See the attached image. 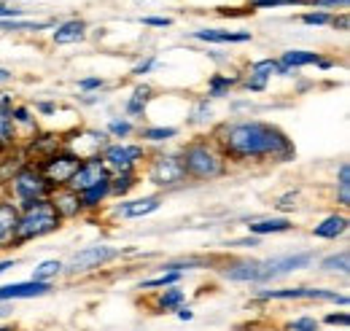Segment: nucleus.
Masks as SVG:
<instances>
[{"label":"nucleus","mask_w":350,"mask_h":331,"mask_svg":"<svg viewBox=\"0 0 350 331\" xmlns=\"http://www.w3.org/2000/svg\"><path fill=\"white\" fill-rule=\"evenodd\" d=\"M216 146L229 162H291L297 157L294 143L283 129L267 122H232L216 132Z\"/></svg>","instance_id":"1"},{"label":"nucleus","mask_w":350,"mask_h":331,"mask_svg":"<svg viewBox=\"0 0 350 331\" xmlns=\"http://www.w3.org/2000/svg\"><path fill=\"white\" fill-rule=\"evenodd\" d=\"M180 162L186 170V178L191 181H216L229 170V162L224 159L216 140H205V137L186 143V148L180 151Z\"/></svg>","instance_id":"2"},{"label":"nucleus","mask_w":350,"mask_h":331,"mask_svg":"<svg viewBox=\"0 0 350 331\" xmlns=\"http://www.w3.org/2000/svg\"><path fill=\"white\" fill-rule=\"evenodd\" d=\"M62 226V218L51 207L49 200H36L33 205L19 207V221H16V246H25L30 240H41L46 235L57 232Z\"/></svg>","instance_id":"3"},{"label":"nucleus","mask_w":350,"mask_h":331,"mask_svg":"<svg viewBox=\"0 0 350 331\" xmlns=\"http://www.w3.org/2000/svg\"><path fill=\"white\" fill-rule=\"evenodd\" d=\"M8 191L14 197V205L27 207L33 205L36 200H46L51 194V186L46 183V178L38 172V167L33 165V162H27V165L19 167L14 172V178L8 181Z\"/></svg>","instance_id":"4"},{"label":"nucleus","mask_w":350,"mask_h":331,"mask_svg":"<svg viewBox=\"0 0 350 331\" xmlns=\"http://www.w3.org/2000/svg\"><path fill=\"white\" fill-rule=\"evenodd\" d=\"M79 165H81V159H79L76 154L65 151V148H59V151H54V154L44 157L41 162H36L38 172L44 175L46 183H49L51 189H62V186H68L70 178H73V172L79 170Z\"/></svg>","instance_id":"5"},{"label":"nucleus","mask_w":350,"mask_h":331,"mask_svg":"<svg viewBox=\"0 0 350 331\" xmlns=\"http://www.w3.org/2000/svg\"><path fill=\"white\" fill-rule=\"evenodd\" d=\"M315 261V250H302V253H286V256H275V259H267L259 261V278H256V286L264 283H272L283 275H291L297 269H305Z\"/></svg>","instance_id":"6"},{"label":"nucleus","mask_w":350,"mask_h":331,"mask_svg":"<svg viewBox=\"0 0 350 331\" xmlns=\"http://www.w3.org/2000/svg\"><path fill=\"white\" fill-rule=\"evenodd\" d=\"M256 299L262 302H297V299H307V302H337L342 307H348V296L337 293L332 289H310V286H294V289H262L256 293Z\"/></svg>","instance_id":"7"},{"label":"nucleus","mask_w":350,"mask_h":331,"mask_svg":"<svg viewBox=\"0 0 350 331\" xmlns=\"http://www.w3.org/2000/svg\"><path fill=\"white\" fill-rule=\"evenodd\" d=\"M146 175L159 189H178L180 183H186V170H183V162H180V154H159V157H154Z\"/></svg>","instance_id":"8"},{"label":"nucleus","mask_w":350,"mask_h":331,"mask_svg":"<svg viewBox=\"0 0 350 331\" xmlns=\"http://www.w3.org/2000/svg\"><path fill=\"white\" fill-rule=\"evenodd\" d=\"M116 256H122V250L119 248H111V246H89V248L79 250V253L65 264V269H62V272H68V275L94 272V269L105 267L108 261H113Z\"/></svg>","instance_id":"9"},{"label":"nucleus","mask_w":350,"mask_h":331,"mask_svg":"<svg viewBox=\"0 0 350 331\" xmlns=\"http://www.w3.org/2000/svg\"><path fill=\"white\" fill-rule=\"evenodd\" d=\"M100 159L111 172H124V170H135L146 159V151H143V146H135V143H108L103 148Z\"/></svg>","instance_id":"10"},{"label":"nucleus","mask_w":350,"mask_h":331,"mask_svg":"<svg viewBox=\"0 0 350 331\" xmlns=\"http://www.w3.org/2000/svg\"><path fill=\"white\" fill-rule=\"evenodd\" d=\"M111 178V170L103 165V159L100 157H92V159H81V165L79 170L73 172V178H70V189L73 191H87L92 186H97V183H103V181H108Z\"/></svg>","instance_id":"11"},{"label":"nucleus","mask_w":350,"mask_h":331,"mask_svg":"<svg viewBox=\"0 0 350 331\" xmlns=\"http://www.w3.org/2000/svg\"><path fill=\"white\" fill-rule=\"evenodd\" d=\"M278 65H280V76H288L291 70L305 68V65H321L323 70L334 68L332 59H323L318 51H305V49H288V51H283L280 59H278Z\"/></svg>","instance_id":"12"},{"label":"nucleus","mask_w":350,"mask_h":331,"mask_svg":"<svg viewBox=\"0 0 350 331\" xmlns=\"http://www.w3.org/2000/svg\"><path fill=\"white\" fill-rule=\"evenodd\" d=\"M51 207L57 210V215L65 221V218H76L84 213V205H81V197L79 191H73L70 186H62V189H51V194L46 197Z\"/></svg>","instance_id":"13"},{"label":"nucleus","mask_w":350,"mask_h":331,"mask_svg":"<svg viewBox=\"0 0 350 331\" xmlns=\"http://www.w3.org/2000/svg\"><path fill=\"white\" fill-rule=\"evenodd\" d=\"M16 221H19V207L8 200H0V250L16 246Z\"/></svg>","instance_id":"14"},{"label":"nucleus","mask_w":350,"mask_h":331,"mask_svg":"<svg viewBox=\"0 0 350 331\" xmlns=\"http://www.w3.org/2000/svg\"><path fill=\"white\" fill-rule=\"evenodd\" d=\"M51 289H54L51 283H38V280L8 283V286H0V302H14V299H36V296H46Z\"/></svg>","instance_id":"15"},{"label":"nucleus","mask_w":350,"mask_h":331,"mask_svg":"<svg viewBox=\"0 0 350 331\" xmlns=\"http://www.w3.org/2000/svg\"><path fill=\"white\" fill-rule=\"evenodd\" d=\"M162 207L159 197H140V200H127V202H119L113 207V215L116 218H146L151 213H157Z\"/></svg>","instance_id":"16"},{"label":"nucleus","mask_w":350,"mask_h":331,"mask_svg":"<svg viewBox=\"0 0 350 331\" xmlns=\"http://www.w3.org/2000/svg\"><path fill=\"white\" fill-rule=\"evenodd\" d=\"M11 108H14V103H11V97L8 94H0V154L3 151H11L14 146H16V124H14V119H11Z\"/></svg>","instance_id":"17"},{"label":"nucleus","mask_w":350,"mask_h":331,"mask_svg":"<svg viewBox=\"0 0 350 331\" xmlns=\"http://www.w3.org/2000/svg\"><path fill=\"white\" fill-rule=\"evenodd\" d=\"M275 73H280L278 59H259V62H254V65L248 68L245 89H248V92H264V89H267V81H269Z\"/></svg>","instance_id":"18"},{"label":"nucleus","mask_w":350,"mask_h":331,"mask_svg":"<svg viewBox=\"0 0 350 331\" xmlns=\"http://www.w3.org/2000/svg\"><path fill=\"white\" fill-rule=\"evenodd\" d=\"M191 38L205 43H248L254 36L248 30L237 33V30H219V27H205V30H194Z\"/></svg>","instance_id":"19"},{"label":"nucleus","mask_w":350,"mask_h":331,"mask_svg":"<svg viewBox=\"0 0 350 331\" xmlns=\"http://www.w3.org/2000/svg\"><path fill=\"white\" fill-rule=\"evenodd\" d=\"M345 232H348V215L345 213H332L321 224H315V229H312V235L318 240H337Z\"/></svg>","instance_id":"20"},{"label":"nucleus","mask_w":350,"mask_h":331,"mask_svg":"<svg viewBox=\"0 0 350 331\" xmlns=\"http://www.w3.org/2000/svg\"><path fill=\"white\" fill-rule=\"evenodd\" d=\"M221 275L232 283H254L256 286V278H259V261L248 259V261H234L229 264L226 269H221Z\"/></svg>","instance_id":"21"},{"label":"nucleus","mask_w":350,"mask_h":331,"mask_svg":"<svg viewBox=\"0 0 350 331\" xmlns=\"http://www.w3.org/2000/svg\"><path fill=\"white\" fill-rule=\"evenodd\" d=\"M51 38H54V43H59V46H68V43L84 41V38H87V25H84V22H79V19L62 22L59 27H54Z\"/></svg>","instance_id":"22"},{"label":"nucleus","mask_w":350,"mask_h":331,"mask_svg":"<svg viewBox=\"0 0 350 331\" xmlns=\"http://www.w3.org/2000/svg\"><path fill=\"white\" fill-rule=\"evenodd\" d=\"M151 97H154V89H151V86H146V83L135 86V89H132V94H130V100H127V105H124L127 116H130V119L143 116V114H146V108H148V103H151Z\"/></svg>","instance_id":"23"},{"label":"nucleus","mask_w":350,"mask_h":331,"mask_svg":"<svg viewBox=\"0 0 350 331\" xmlns=\"http://www.w3.org/2000/svg\"><path fill=\"white\" fill-rule=\"evenodd\" d=\"M294 224L288 218H262V221H251L248 232L254 237H264V235H280V232H291Z\"/></svg>","instance_id":"24"},{"label":"nucleus","mask_w":350,"mask_h":331,"mask_svg":"<svg viewBox=\"0 0 350 331\" xmlns=\"http://www.w3.org/2000/svg\"><path fill=\"white\" fill-rule=\"evenodd\" d=\"M183 302H186V291L178 289V286H167L157 296V310L159 313H173L178 307H183Z\"/></svg>","instance_id":"25"},{"label":"nucleus","mask_w":350,"mask_h":331,"mask_svg":"<svg viewBox=\"0 0 350 331\" xmlns=\"http://www.w3.org/2000/svg\"><path fill=\"white\" fill-rule=\"evenodd\" d=\"M108 181H111V178H108ZM108 181H103V183H97V186H92V189H87V191L79 194L84 210H97V207L111 197V183H108Z\"/></svg>","instance_id":"26"},{"label":"nucleus","mask_w":350,"mask_h":331,"mask_svg":"<svg viewBox=\"0 0 350 331\" xmlns=\"http://www.w3.org/2000/svg\"><path fill=\"white\" fill-rule=\"evenodd\" d=\"M62 269H65V264L57 261V259L41 261V264L33 269V280H38V283H51V280H57V278L62 275Z\"/></svg>","instance_id":"27"},{"label":"nucleus","mask_w":350,"mask_h":331,"mask_svg":"<svg viewBox=\"0 0 350 331\" xmlns=\"http://www.w3.org/2000/svg\"><path fill=\"white\" fill-rule=\"evenodd\" d=\"M111 194H116V197H124L127 191H130L132 186L137 183V175H135V170H124V172H111Z\"/></svg>","instance_id":"28"},{"label":"nucleus","mask_w":350,"mask_h":331,"mask_svg":"<svg viewBox=\"0 0 350 331\" xmlns=\"http://www.w3.org/2000/svg\"><path fill=\"white\" fill-rule=\"evenodd\" d=\"M240 81L237 76H224V73H213L208 81V97H224L229 94V89Z\"/></svg>","instance_id":"29"},{"label":"nucleus","mask_w":350,"mask_h":331,"mask_svg":"<svg viewBox=\"0 0 350 331\" xmlns=\"http://www.w3.org/2000/svg\"><path fill=\"white\" fill-rule=\"evenodd\" d=\"M348 267H350V259H348V248L340 250V253H332L321 261V269L323 272H340V275H348Z\"/></svg>","instance_id":"30"},{"label":"nucleus","mask_w":350,"mask_h":331,"mask_svg":"<svg viewBox=\"0 0 350 331\" xmlns=\"http://www.w3.org/2000/svg\"><path fill=\"white\" fill-rule=\"evenodd\" d=\"M337 202L342 207H350V162L340 165V178H337Z\"/></svg>","instance_id":"31"},{"label":"nucleus","mask_w":350,"mask_h":331,"mask_svg":"<svg viewBox=\"0 0 350 331\" xmlns=\"http://www.w3.org/2000/svg\"><path fill=\"white\" fill-rule=\"evenodd\" d=\"M180 280V272H162L159 278H151V280H140L137 289L140 291H151V289H167V286H175Z\"/></svg>","instance_id":"32"},{"label":"nucleus","mask_w":350,"mask_h":331,"mask_svg":"<svg viewBox=\"0 0 350 331\" xmlns=\"http://www.w3.org/2000/svg\"><path fill=\"white\" fill-rule=\"evenodd\" d=\"M49 22H14V19H0V30H8V33H22V30H30V33H38L46 30Z\"/></svg>","instance_id":"33"},{"label":"nucleus","mask_w":350,"mask_h":331,"mask_svg":"<svg viewBox=\"0 0 350 331\" xmlns=\"http://www.w3.org/2000/svg\"><path fill=\"white\" fill-rule=\"evenodd\" d=\"M140 135H143V140L165 143V140H173L175 135H178V129H175V127H146Z\"/></svg>","instance_id":"34"},{"label":"nucleus","mask_w":350,"mask_h":331,"mask_svg":"<svg viewBox=\"0 0 350 331\" xmlns=\"http://www.w3.org/2000/svg\"><path fill=\"white\" fill-rule=\"evenodd\" d=\"M132 132H135V124H132L130 119H111V122H108V127H105V135L119 137V140L130 137Z\"/></svg>","instance_id":"35"},{"label":"nucleus","mask_w":350,"mask_h":331,"mask_svg":"<svg viewBox=\"0 0 350 331\" xmlns=\"http://www.w3.org/2000/svg\"><path fill=\"white\" fill-rule=\"evenodd\" d=\"M205 122H211V103H208V97L197 100L194 103V111L189 116V124H205Z\"/></svg>","instance_id":"36"},{"label":"nucleus","mask_w":350,"mask_h":331,"mask_svg":"<svg viewBox=\"0 0 350 331\" xmlns=\"http://www.w3.org/2000/svg\"><path fill=\"white\" fill-rule=\"evenodd\" d=\"M11 119H14V124H22V127H27V129H36V119H33V114H30L25 105H14V108H11Z\"/></svg>","instance_id":"37"},{"label":"nucleus","mask_w":350,"mask_h":331,"mask_svg":"<svg viewBox=\"0 0 350 331\" xmlns=\"http://www.w3.org/2000/svg\"><path fill=\"white\" fill-rule=\"evenodd\" d=\"M288 331H321V321L312 315H302V318L288 323Z\"/></svg>","instance_id":"38"},{"label":"nucleus","mask_w":350,"mask_h":331,"mask_svg":"<svg viewBox=\"0 0 350 331\" xmlns=\"http://www.w3.org/2000/svg\"><path fill=\"white\" fill-rule=\"evenodd\" d=\"M332 14H326V11H310V14H305L302 16V22L305 25H315V27H321V25H332Z\"/></svg>","instance_id":"39"},{"label":"nucleus","mask_w":350,"mask_h":331,"mask_svg":"<svg viewBox=\"0 0 350 331\" xmlns=\"http://www.w3.org/2000/svg\"><path fill=\"white\" fill-rule=\"evenodd\" d=\"M305 0H251V8H280V5H302Z\"/></svg>","instance_id":"40"},{"label":"nucleus","mask_w":350,"mask_h":331,"mask_svg":"<svg viewBox=\"0 0 350 331\" xmlns=\"http://www.w3.org/2000/svg\"><path fill=\"white\" fill-rule=\"evenodd\" d=\"M323 323H329V326H342V329H348L350 326V315L342 310V313H326L323 315Z\"/></svg>","instance_id":"41"},{"label":"nucleus","mask_w":350,"mask_h":331,"mask_svg":"<svg viewBox=\"0 0 350 331\" xmlns=\"http://www.w3.org/2000/svg\"><path fill=\"white\" fill-rule=\"evenodd\" d=\"M154 65H157V57H146V59H140V62L132 68V76H146Z\"/></svg>","instance_id":"42"},{"label":"nucleus","mask_w":350,"mask_h":331,"mask_svg":"<svg viewBox=\"0 0 350 331\" xmlns=\"http://www.w3.org/2000/svg\"><path fill=\"white\" fill-rule=\"evenodd\" d=\"M143 25L146 27H170L173 22L167 16H143Z\"/></svg>","instance_id":"43"},{"label":"nucleus","mask_w":350,"mask_h":331,"mask_svg":"<svg viewBox=\"0 0 350 331\" xmlns=\"http://www.w3.org/2000/svg\"><path fill=\"white\" fill-rule=\"evenodd\" d=\"M81 92H92V89H103V79H81L79 81Z\"/></svg>","instance_id":"44"},{"label":"nucleus","mask_w":350,"mask_h":331,"mask_svg":"<svg viewBox=\"0 0 350 331\" xmlns=\"http://www.w3.org/2000/svg\"><path fill=\"white\" fill-rule=\"evenodd\" d=\"M256 246H262L259 237H248V240H234L232 243V248H256Z\"/></svg>","instance_id":"45"},{"label":"nucleus","mask_w":350,"mask_h":331,"mask_svg":"<svg viewBox=\"0 0 350 331\" xmlns=\"http://www.w3.org/2000/svg\"><path fill=\"white\" fill-rule=\"evenodd\" d=\"M16 16H22V8H8L0 3V19H16Z\"/></svg>","instance_id":"46"},{"label":"nucleus","mask_w":350,"mask_h":331,"mask_svg":"<svg viewBox=\"0 0 350 331\" xmlns=\"http://www.w3.org/2000/svg\"><path fill=\"white\" fill-rule=\"evenodd\" d=\"M297 197H299L297 191H291V194H286V197H280V200H278V207H280V210H286V207L297 205Z\"/></svg>","instance_id":"47"},{"label":"nucleus","mask_w":350,"mask_h":331,"mask_svg":"<svg viewBox=\"0 0 350 331\" xmlns=\"http://www.w3.org/2000/svg\"><path fill=\"white\" fill-rule=\"evenodd\" d=\"M312 5L326 8V5H348V0H312Z\"/></svg>","instance_id":"48"},{"label":"nucleus","mask_w":350,"mask_h":331,"mask_svg":"<svg viewBox=\"0 0 350 331\" xmlns=\"http://www.w3.org/2000/svg\"><path fill=\"white\" fill-rule=\"evenodd\" d=\"M175 315H178V321H191V318H194V313H191L189 307H178Z\"/></svg>","instance_id":"49"},{"label":"nucleus","mask_w":350,"mask_h":331,"mask_svg":"<svg viewBox=\"0 0 350 331\" xmlns=\"http://www.w3.org/2000/svg\"><path fill=\"white\" fill-rule=\"evenodd\" d=\"M11 267H16V261H14V259H3V261H0V275H5Z\"/></svg>","instance_id":"50"},{"label":"nucleus","mask_w":350,"mask_h":331,"mask_svg":"<svg viewBox=\"0 0 350 331\" xmlns=\"http://www.w3.org/2000/svg\"><path fill=\"white\" fill-rule=\"evenodd\" d=\"M332 25H334V27H340V30H348V16H340V19L334 16V19H332Z\"/></svg>","instance_id":"51"},{"label":"nucleus","mask_w":350,"mask_h":331,"mask_svg":"<svg viewBox=\"0 0 350 331\" xmlns=\"http://www.w3.org/2000/svg\"><path fill=\"white\" fill-rule=\"evenodd\" d=\"M38 111H41V114H54L57 105H51V103H38Z\"/></svg>","instance_id":"52"},{"label":"nucleus","mask_w":350,"mask_h":331,"mask_svg":"<svg viewBox=\"0 0 350 331\" xmlns=\"http://www.w3.org/2000/svg\"><path fill=\"white\" fill-rule=\"evenodd\" d=\"M8 81H11V73L5 68H0V83H8Z\"/></svg>","instance_id":"53"},{"label":"nucleus","mask_w":350,"mask_h":331,"mask_svg":"<svg viewBox=\"0 0 350 331\" xmlns=\"http://www.w3.org/2000/svg\"><path fill=\"white\" fill-rule=\"evenodd\" d=\"M0 331H16V329H11V326H0Z\"/></svg>","instance_id":"54"}]
</instances>
